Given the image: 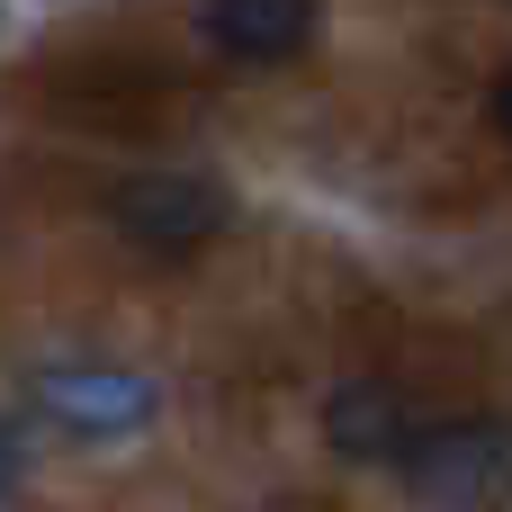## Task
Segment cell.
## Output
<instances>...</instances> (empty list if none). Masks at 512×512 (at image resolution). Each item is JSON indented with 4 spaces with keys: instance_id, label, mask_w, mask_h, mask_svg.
I'll return each instance as SVG.
<instances>
[{
    "instance_id": "obj_1",
    "label": "cell",
    "mask_w": 512,
    "mask_h": 512,
    "mask_svg": "<svg viewBox=\"0 0 512 512\" xmlns=\"http://www.w3.org/2000/svg\"><path fill=\"white\" fill-rule=\"evenodd\" d=\"M405 486L432 512H495L512 495V423L504 414H459V423H423L405 441Z\"/></svg>"
},
{
    "instance_id": "obj_2",
    "label": "cell",
    "mask_w": 512,
    "mask_h": 512,
    "mask_svg": "<svg viewBox=\"0 0 512 512\" xmlns=\"http://www.w3.org/2000/svg\"><path fill=\"white\" fill-rule=\"evenodd\" d=\"M108 225L153 261H189L234 225V198L207 171H135V180L108 189Z\"/></svg>"
},
{
    "instance_id": "obj_3",
    "label": "cell",
    "mask_w": 512,
    "mask_h": 512,
    "mask_svg": "<svg viewBox=\"0 0 512 512\" xmlns=\"http://www.w3.org/2000/svg\"><path fill=\"white\" fill-rule=\"evenodd\" d=\"M27 405H36L45 423L81 432V441H117V432H135V423L153 414V387L126 378V369L81 360V369H36V378H27Z\"/></svg>"
},
{
    "instance_id": "obj_4",
    "label": "cell",
    "mask_w": 512,
    "mask_h": 512,
    "mask_svg": "<svg viewBox=\"0 0 512 512\" xmlns=\"http://www.w3.org/2000/svg\"><path fill=\"white\" fill-rule=\"evenodd\" d=\"M414 432H423V414H414V396L387 387V378H342V387L324 396V450L351 459V468H396Z\"/></svg>"
},
{
    "instance_id": "obj_5",
    "label": "cell",
    "mask_w": 512,
    "mask_h": 512,
    "mask_svg": "<svg viewBox=\"0 0 512 512\" xmlns=\"http://www.w3.org/2000/svg\"><path fill=\"white\" fill-rule=\"evenodd\" d=\"M315 18H324V0H207L198 9L207 45L234 63H297L315 45Z\"/></svg>"
},
{
    "instance_id": "obj_6",
    "label": "cell",
    "mask_w": 512,
    "mask_h": 512,
    "mask_svg": "<svg viewBox=\"0 0 512 512\" xmlns=\"http://www.w3.org/2000/svg\"><path fill=\"white\" fill-rule=\"evenodd\" d=\"M18 468H27V432H18V423L0 414V495L18 486Z\"/></svg>"
},
{
    "instance_id": "obj_7",
    "label": "cell",
    "mask_w": 512,
    "mask_h": 512,
    "mask_svg": "<svg viewBox=\"0 0 512 512\" xmlns=\"http://www.w3.org/2000/svg\"><path fill=\"white\" fill-rule=\"evenodd\" d=\"M495 126H504V144H512V72L495 81Z\"/></svg>"
}]
</instances>
